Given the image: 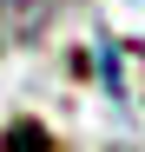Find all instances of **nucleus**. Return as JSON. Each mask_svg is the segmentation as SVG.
Instances as JSON below:
<instances>
[{"label": "nucleus", "mask_w": 145, "mask_h": 152, "mask_svg": "<svg viewBox=\"0 0 145 152\" xmlns=\"http://www.w3.org/2000/svg\"><path fill=\"white\" fill-rule=\"evenodd\" d=\"M7 152H53V139H46L40 126H13V132H7Z\"/></svg>", "instance_id": "1"}]
</instances>
